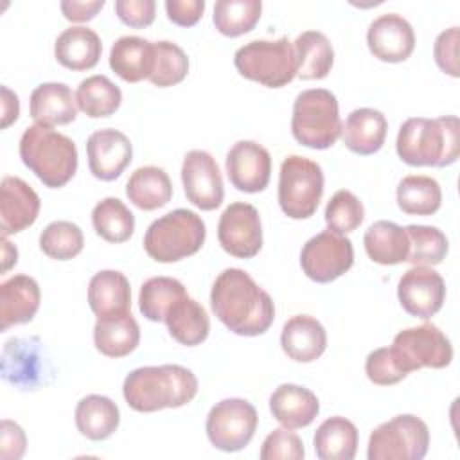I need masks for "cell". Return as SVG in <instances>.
Segmentation results:
<instances>
[{
  "mask_svg": "<svg viewBox=\"0 0 460 460\" xmlns=\"http://www.w3.org/2000/svg\"><path fill=\"white\" fill-rule=\"evenodd\" d=\"M395 198L404 214L431 216L442 205V189L431 176L410 174L399 181Z\"/></svg>",
  "mask_w": 460,
  "mask_h": 460,
  "instance_id": "d590c367",
  "label": "cell"
},
{
  "mask_svg": "<svg viewBox=\"0 0 460 460\" xmlns=\"http://www.w3.org/2000/svg\"><path fill=\"white\" fill-rule=\"evenodd\" d=\"M95 234L108 243H126L135 232V216L119 198H104L92 210Z\"/></svg>",
  "mask_w": 460,
  "mask_h": 460,
  "instance_id": "f35d334b",
  "label": "cell"
},
{
  "mask_svg": "<svg viewBox=\"0 0 460 460\" xmlns=\"http://www.w3.org/2000/svg\"><path fill=\"white\" fill-rule=\"evenodd\" d=\"M270 411L288 429L309 426L320 413L318 397L305 386L295 383L279 385L270 395Z\"/></svg>",
  "mask_w": 460,
  "mask_h": 460,
  "instance_id": "603a6c76",
  "label": "cell"
},
{
  "mask_svg": "<svg viewBox=\"0 0 460 460\" xmlns=\"http://www.w3.org/2000/svg\"><path fill=\"white\" fill-rule=\"evenodd\" d=\"M115 13L122 23L144 29L155 22L156 2L155 0H117Z\"/></svg>",
  "mask_w": 460,
  "mask_h": 460,
  "instance_id": "c3c4849f",
  "label": "cell"
},
{
  "mask_svg": "<svg viewBox=\"0 0 460 460\" xmlns=\"http://www.w3.org/2000/svg\"><path fill=\"white\" fill-rule=\"evenodd\" d=\"M259 456L262 460H302L305 449L296 433L288 428H277L264 438Z\"/></svg>",
  "mask_w": 460,
  "mask_h": 460,
  "instance_id": "bcb514c9",
  "label": "cell"
},
{
  "mask_svg": "<svg viewBox=\"0 0 460 460\" xmlns=\"http://www.w3.org/2000/svg\"><path fill=\"white\" fill-rule=\"evenodd\" d=\"M237 72L268 88H280L296 75V58L288 36L279 40H253L234 54Z\"/></svg>",
  "mask_w": 460,
  "mask_h": 460,
  "instance_id": "52a82bcc",
  "label": "cell"
},
{
  "mask_svg": "<svg viewBox=\"0 0 460 460\" xmlns=\"http://www.w3.org/2000/svg\"><path fill=\"white\" fill-rule=\"evenodd\" d=\"M205 237L201 216L189 208H174L147 226L144 250L156 262H178L199 252Z\"/></svg>",
  "mask_w": 460,
  "mask_h": 460,
  "instance_id": "5b68a950",
  "label": "cell"
},
{
  "mask_svg": "<svg viewBox=\"0 0 460 460\" xmlns=\"http://www.w3.org/2000/svg\"><path fill=\"white\" fill-rule=\"evenodd\" d=\"M164 322L169 334L185 347L199 345L207 340L210 331V320L205 307L189 295L174 304Z\"/></svg>",
  "mask_w": 460,
  "mask_h": 460,
  "instance_id": "e575fe53",
  "label": "cell"
},
{
  "mask_svg": "<svg viewBox=\"0 0 460 460\" xmlns=\"http://www.w3.org/2000/svg\"><path fill=\"white\" fill-rule=\"evenodd\" d=\"M401 307L420 320L435 316L446 300V282L431 266H411L397 284Z\"/></svg>",
  "mask_w": 460,
  "mask_h": 460,
  "instance_id": "5bb4252c",
  "label": "cell"
},
{
  "mask_svg": "<svg viewBox=\"0 0 460 460\" xmlns=\"http://www.w3.org/2000/svg\"><path fill=\"white\" fill-rule=\"evenodd\" d=\"M386 131L388 120L383 111L376 108H358L349 113L341 128V138L347 149L367 156L377 153L383 147Z\"/></svg>",
  "mask_w": 460,
  "mask_h": 460,
  "instance_id": "d4e9b609",
  "label": "cell"
},
{
  "mask_svg": "<svg viewBox=\"0 0 460 460\" xmlns=\"http://www.w3.org/2000/svg\"><path fill=\"white\" fill-rule=\"evenodd\" d=\"M367 377L379 386H390L402 381L408 372L402 367L399 356L392 347H379L367 356L365 361Z\"/></svg>",
  "mask_w": 460,
  "mask_h": 460,
  "instance_id": "f6af8a7d",
  "label": "cell"
},
{
  "mask_svg": "<svg viewBox=\"0 0 460 460\" xmlns=\"http://www.w3.org/2000/svg\"><path fill=\"white\" fill-rule=\"evenodd\" d=\"M27 447V437L20 424L4 419L0 424V458L18 460L23 456Z\"/></svg>",
  "mask_w": 460,
  "mask_h": 460,
  "instance_id": "681fc988",
  "label": "cell"
},
{
  "mask_svg": "<svg viewBox=\"0 0 460 460\" xmlns=\"http://www.w3.org/2000/svg\"><path fill=\"white\" fill-rule=\"evenodd\" d=\"M367 45L374 58L386 63H401L415 49V32L404 16L385 13L368 25Z\"/></svg>",
  "mask_w": 460,
  "mask_h": 460,
  "instance_id": "ac0fdd59",
  "label": "cell"
},
{
  "mask_svg": "<svg viewBox=\"0 0 460 460\" xmlns=\"http://www.w3.org/2000/svg\"><path fill=\"white\" fill-rule=\"evenodd\" d=\"M40 196L18 176H4L0 183V230L2 237L31 226L40 214Z\"/></svg>",
  "mask_w": 460,
  "mask_h": 460,
  "instance_id": "ffe728a7",
  "label": "cell"
},
{
  "mask_svg": "<svg viewBox=\"0 0 460 460\" xmlns=\"http://www.w3.org/2000/svg\"><path fill=\"white\" fill-rule=\"evenodd\" d=\"M210 305L217 320L234 334L259 336L275 320V304L241 268L223 270L212 284Z\"/></svg>",
  "mask_w": 460,
  "mask_h": 460,
  "instance_id": "6da1fadb",
  "label": "cell"
},
{
  "mask_svg": "<svg viewBox=\"0 0 460 460\" xmlns=\"http://www.w3.org/2000/svg\"><path fill=\"white\" fill-rule=\"evenodd\" d=\"M110 68L126 83L149 79L155 66V43L140 36H120L110 49Z\"/></svg>",
  "mask_w": 460,
  "mask_h": 460,
  "instance_id": "4316f807",
  "label": "cell"
},
{
  "mask_svg": "<svg viewBox=\"0 0 460 460\" xmlns=\"http://www.w3.org/2000/svg\"><path fill=\"white\" fill-rule=\"evenodd\" d=\"M74 420L83 437L97 442L110 438L117 431L120 411L110 397L90 394L77 402Z\"/></svg>",
  "mask_w": 460,
  "mask_h": 460,
  "instance_id": "f546056e",
  "label": "cell"
},
{
  "mask_svg": "<svg viewBox=\"0 0 460 460\" xmlns=\"http://www.w3.org/2000/svg\"><path fill=\"white\" fill-rule=\"evenodd\" d=\"M367 255L383 266H394L406 262L410 252V241L406 230L394 221L379 219L372 223L363 237Z\"/></svg>",
  "mask_w": 460,
  "mask_h": 460,
  "instance_id": "4dcf8cb0",
  "label": "cell"
},
{
  "mask_svg": "<svg viewBox=\"0 0 460 460\" xmlns=\"http://www.w3.org/2000/svg\"><path fill=\"white\" fill-rule=\"evenodd\" d=\"M90 172L102 181L117 180L129 165L133 146L129 138L113 128L93 131L86 140Z\"/></svg>",
  "mask_w": 460,
  "mask_h": 460,
  "instance_id": "e0dca14e",
  "label": "cell"
},
{
  "mask_svg": "<svg viewBox=\"0 0 460 460\" xmlns=\"http://www.w3.org/2000/svg\"><path fill=\"white\" fill-rule=\"evenodd\" d=\"M83 230L72 221H52L40 234L41 252L54 261H70L83 252Z\"/></svg>",
  "mask_w": 460,
  "mask_h": 460,
  "instance_id": "b9f144b4",
  "label": "cell"
},
{
  "mask_svg": "<svg viewBox=\"0 0 460 460\" xmlns=\"http://www.w3.org/2000/svg\"><path fill=\"white\" fill-rule=\"evenodd\" d=\"M404 230L410 241L406 262L411 266H435L446 259L449 241L440 228L429 225H408Z\"/></svg>",
  "mask_w": 460,
  "mask_h": 460,
  "instance_id": "60d3db41",
  "label": "cell"
},
{
  "mask_svg": "<svg viewBox=\"0 0 460 460\" xmlns=\"http://www.w3.org/2000/svg\"><path fill=\"white\" fill-rule=\"evenodd\" d=\"M102 43L99 34L84 25L65 29L54 43V56L59 65L68 70L83 72L99 63Z\"/></svg>",
  "mask_w": 460,
  "mask_h": 460,
  "instance_id": "484cf974",
  "label": "cell"
},
{
  "mask_svg": "<svg viewBox=\"0 0 460 460\" xmlns=\"http://www.w3.org/2000/svg\"><path fill=\"white\" fill-rule=\"evenodd\" d=\"M2 92V129L9 128L20 115V101L14 92H11L5 84L0 88Z\"/></svg>",
  "mask_w": 460,
  "mask_h": 460,
  "instance_id": "f5cc1de1",
  "label": "cell"
},
{
  "mask_svg": "<svg viewBox=\"0 0 460 460\" xmlns=\"http://www.w3.org/2000/svg\"><path fill=\"white\" fill-rule=\"evenodd\" d=\"M187 296L185 286L172 277H151L138 291L140 313L151 322H164L169 311Z\"/></svg>",
  "mask_w": 460,
  "mask_h": 460,
  "instance_id": "74e56055",
  "label": "cell"
},
{
  "mask_svg": "<svg viewBox=\"0 0 460 460\" xmlns=\"http://www.w3.org/2000/svg\"><path fill=\"white\" fill-rule=\"evenodd\" d=\"M88 304L95 316H110L131 309V288L124 273L101 270L88 282Z\"/></svg>",
  "mask_w": 460,
  "mask_h": 460,
  "instance_id": "f1b7e54d",
  "label": "cell"
},
{
  "mask_svg": "<svg viewBox=\"0 0 460 460\" xmlns=\"http://www.w3.org/2000/svg\"><path fill=\"white\" fill-rule=\"evenodd\" d=\"M296 75L300 79H323L334 63V50L329 38L320 31H305L293 41Z\"/></svg>",
  "mask_w": 460,
  "mask_h": 460,
  "instance_id": "836d02e7",
  "label": "cell"
},
{
  "mask_svg": "<svg viewBox=\"0 0 460 460\" xmlns=\"http://www.w3.org/2000/svg\"><path fill=\"white\" fill-rule=\"evenodd\" d=\"M198 394V379L181 365L140 367L131 370L122 383V395L129 408L151 413L164 408H180Z\"/></svg>",
  "mask_w": 460,
  "mask_h": 460,
  "instance_id": "7a4b0ae2",
  "label": "cell"
},
{
  "mask_svg": "<svg viewBox=\"0 0 460 460\" xmlns=\"http://www.w3.org/2000/svg\"><path fill=\"white\" fill-rule=\"evenodd\" d=\"M221 248L237 259H252L262 248V225L259 210L244 201L230 203L217 223Z\"/></svg>",
  "mask_w": 460,
  "mask_h": 460,
  "instance_id": "4fadbf2b",
  "label": "cell"
},
{
  "mask_svg": "<svg viewBox=\"0 0 460 460\" xmlns=\"http://www.w3.org/2000/svg\"><path fill=\"white\" fill-rule=\"evenodd\" d=\"M41 291L29 275H13L0 284V329L27 323L40 309Z\"/></svg>",
  "mask_w": 460,
  "mask_h": 460,
  "instance_id": "44dd1931",
  "label": "cell"
},
{
  "mask_svg": "<svg viewBox=\"0 0 460 460\" xmlns=\"http://www.w3.org/2000/svg\"><path fill=\"white\" fill-rule=\"evenodd\" d=\"M365 219L363 203L356 194L347 189L336 190L325 207V223L327 230L336 234L354 232Z\"/></svg>",
  "mask_w": 460,
  "mask_h": 460,
  "instance_id": "ee69618b",
  "label": "cell"
},
{
  "mask_svg": "<svg viewBox=\"0 0 460 460\" xmlns=\"http://www.w3.org/2000/svg\"><path fill=\"white\" fill-rule=\"evenodd\" d=\"M280 347L289 359L311 363L327 349L325 327L314 316L295 314L282 327Z\"/></svg>",
  "mask_w": 460,
  "mask_h": 460,
  "instance_id": "7402d4cb",
  "label": "cell"
},
{
  "mask_svg": "<svg viewBox=\"0 0 460 460\" xmlns=\"http://www.w3.org/2000/svg\"><path fill=\"white\" fill-rule=\"evenodd\" d=\"M259 415L252 402L239 397H230L216 402L205 422V431L210 444L226 453L244 449L257 429Z\"/></svg>",
  "mask_w": 460,
  "mask_h": 460,
  "instance_id": "30bf717a",
  "label": "cell"
},
{
  "mask_svg": "<svg viewBox=\"0 0 460 460\" xmlns=\"http://www.w3.org/2000/svg\"><path fill=\"white\" fill-rule=\"evenodd\" d=\"M29 111L36 124L47 128L70 124L77 117L75 95L65 83H41L31 93Z\"/></svg>",
  "mask_w": 460,
  "mask_h": 460,
  "instance_id": "cb8c5ba5",
  "label": "cell"
},
{
  "mask_svg": "<svg viewBox=\"0 0 460 460\" xmlns=\"http://www.w3.org/2000/svg\"><path fill=\"white\" fill-rule=\"evenodd\" d=\"M205 11V0H167V18L180 27H192L199 22Z\"/></svg>",
  "mask_w": 460,
  "mask_h": 460,
  "instance_id": "f907efd6",
  "label": "cell"
},
{
  "mask_svg": "<svg viewBox=\"0 0 460 460\" xmlns=\"http://www.w3.org/2000/svg\"><path fill=\"white\" fill-rule=\"evenodd\" d=\"M126 196L140 210H156L171 201L172 183L162 167L144 165L129 176Z\"/></svg>",
  "mask_w": 460,
  "mask_h": 460,
  "instance_id": "d6a6232c",
  "label": "cell"
},
{
  "mask_svg": "<svg viewBox=\"0 0 460 460\" xmlns=\"http://www.w3.org/2000/svg\"><path fill=\"white\" fill-rule=\"evenodd\" d=\"M458 38H460L458 27H449V29L442 31L433 43V58H435L437 66L451 77L460 75Z\"/></svg>",
  "mask_w": 460,
  "mask_h": 460,
  "instance_id": "7dc6e473",
  "label": "cell"
},
{
  "mask_svg": "<svg viewBox=\"0 0 460 460\" xmlns=\"http://www.w3.org/2000/svg\"><path fill=\"white\" fill-rule=\"evenodd\" d=\"M75 102L84 115L92 119H102L113 115L119 110L122 102V92L108 75L95 74L79 83L75 90Z\"/></svg>",
  "mask_w": 460,
  "mask_h": 460,
  "instance_id": "8d00e7d4",
  "label": "cell"
},
{
  "mask_svg": "<svg viewBox=\"0 0 460 460\" xmlns=\"http://www.w3.org/2000/svg\"><path fill=\"white\" fill-rule=\"evenodd\" d=\"M181 183L187 199L201 210H214L223 203L225 187L219 165L203 149H192L183 156Z\"/></svg>",
  "mask_w": 460,
  "mask_h": 460,
  "instance_id": "9a60e30c",
  "label": "cell"
},
{
  "mask_svg": "<svg viewBox=\"0 0 460 460\" xmlns=\"http://www.w3.org/2000/svg\"><path fill=\"white\" fill-rule=\"evenodd\" d=\"M354 264L352 241L341 234L323 230L313 235L300 252V266L307 279L327 284L347 273Z\"/></svg>",
  "mask_w": 460,
  "mask_h": 460,
  "instance_id": "7c38bea8",
  "label": "cell"
},
{
  "mask_svg": "<svg viewBox=\"0 0 460 460\" xmlns=\"http://www.w3.org/2000/svg\"><path fill=\"white\" fill-rule=\"evenodd\" d=\"M261 13V0H217L214 4L212 22L223 36L237 38L257 25Z\"/></svg>",
  "mask_w": 460,
  "mask_h": 460,
  "instance_id": "ab89813d",
  "label": "cell"
},
{
  "mask_svg": "<svg viewBox=\"0 0 460 460\" xmlns=\"http://www.w3.org/2000/svg\"><path fill=\"white\" fill-rule=\"evenodd\" d=\"M95 349L108 358H124L140 343V327L131 311L99 316L93 325Z\"/></svg>",
  "mask_w": 460,
  "mask_h": 460,
  "instance_id": "83f0119b",
  "label": "cell"
},
{
  "mask_svg": "<svg viewBox=\"0 0 460 460\" xmlns=\"http://www.w3.org/2000/svg\"><path fill=\"white\" fill-rule=\"evenodd\" d=\"M20 158L38 180L50 189L66 185L77 171L75 142L41 124L29 126L20 138Z\"/></svg>",
  "mask_w": 460,
  "mask_h": 460,
  "instance_id": "277c9868",
  "label": "cell"
},
{
  "mask_svg": "<svg viewBox=\"0 0 460 460\" xmlns=\"http://www.w3.org/2000/svg\"><path fill=\"white\" fill-rule=\"evenodd\" d=\"M395 151L413 167H447L460 155V120L455 115L438 119H406L397 133Z\"/></svg>",
  "mask_w": 460,
  "mask_h": 460,
  "instance_id": "3957f363",
  "label": "cell"
},
{
  "mask_svg": "<svg viewBox=\"0 0 460 460\" xmlns=\"http://www.w3.org/2000/svg\"><path fill=\"white\" fill-rule=\"evenodd\" d=\"M230 183L248 194L261 192L268 187L271 176L270 151L255 140L235 142L225 160Z\"/></svg>",
  "mask_w": 460,
  "mask_h": 460,
  "instance_id": "2e32d148",
  "label": "cell"
},
{
  "mask_svg": "<svg viewBox=\"0 0 460 460\" xmlns=\"http://www.w3.org/2000/svg\"><path fill=\"white\" fill-rule=\"evenodd\" d=\"M323 194V171L320 164L300 155H289L280 164L279 205L291 219L311 217Z\"/></svg>",
  "mask_w": 460,
  "mask_h": 460,
  "instance_id": "ba28073f",
  "label": "cell"
},
{
  "mask_svg": "<svg viewBox=\"0 0 460 460\" xmlns=\"http://www.w3.org/2000/svg\"><path fill=\"white\" fill-rule=\"evenodd\" d=\"M104 0H63L59 7L68 22L81 23L92 20L104 7Z\"/></svg>",
  "mask_w": 460,
  "mask_h": 460,
  "instance_id": "816d5d0a",
  "label": "cell"
},
{
  "mask_svg": "<svg viewBox=\"0 0 460 460\" xmlns=\"http://www.w3.org/2000/svg\"><path fill=\"white\" fill-rule=\"evenodd\" d=\"M338 99L331 90L309 88L293 102L291 133L295 140L311 149H327L341 135Z\"/></svg>",
  "mask_w": 460,
  "mask_h": 460,
  "instance_id": "8992f818",
  "label": "cell"
},
{
  "mask_svg": "<svg viewBox=\"0 0 460 460\" xmlns=\"http://www.w3.org/2000/svg\"><path fill=\"white\" fill-rule=\"evenodd\" d=\"M18 261V250L14 244L7 241V237H2V271H9L11 266H14Z\"/></svg>",
  "mask_w": 460,
  "mask_h": 460,
  "instance_id": "db71d44e",
  "label": "cell"
},
{
  "mask_svg": "<svg viewBox=\"0 0 460 460\" xmlns=\"http://www.w3.org/2000/svg\"><path fill=\"white\" fill-rule=\"evenodd\" d=\"M392 349L408 374L424 367L444 368L453 359V345L449 338L433 323L399 331L392 341Z\"/></svg>",
  "mask_w": 460,
  "mask_h": 460,
  "instance_id": "8fae6325",
  "label": "cell"
},
{
  "mask_svg": "<svg viewBox=\"0 0 460 460\" xmlns=\"http://www.w3.org/2000/svg\"><path fill=\"white\" fill-rule=\"evenodd\" d=\"M41 341L38 338H13L5 343L2 352V376L7 383L22 386L23 390L45 383L49 361L43 356Z\"/></svg>",
  "mask_w": 460,
  "mask_h": 460,
  "instance_id": "d6986e66",
  "label": "cell"
},
{
  "mask_svg": "<svg viewBox=\"0 0 460 460\" xmlns=\"http://www.w3.org/2000/svg\"><path fill=\"white\" fill-rule=\"evenodd\" d=\"M429 447V429L422 419L401 413L379 424L368 437V460H420Z\"/></svg>",
  "mask_w": 460,
  "mask_h": 460,
  "instance_id": "9c48e42d",
  "label": "cell"
},
{
  "mask_svg": "<svg viewBox=\"0 0 460 460\" xmlns=\"http://www.w3.org/2000/svg\"><path fill=\"white\" fill-rule=\"evenodd\" d=\"M189 72V58L183 49L172 41H155V66L149 81L158 88L181 83Z\"/></svg>",
  "mask_w": 460,
  "mask_h": 460,
  "instance_id": "7bdbcfd3",
  "label": "cell"
},
{
  "mask_svg": "<svg viewBox=\"0 0 460 460\" xmlns=\"http://www.w3.org/2000/svg\"><path fill=\"white\" fill-rule=\"evenodd\" d=\"M358 428L352 420L334 415L314 431L313 447L320 460H352L358 451Z\"/></svg>",
  "mask_w": 460,
  "mask_h": 460,
  "instance_id": "1f68e13d",
  "label": "cell"
}]
</instances>
